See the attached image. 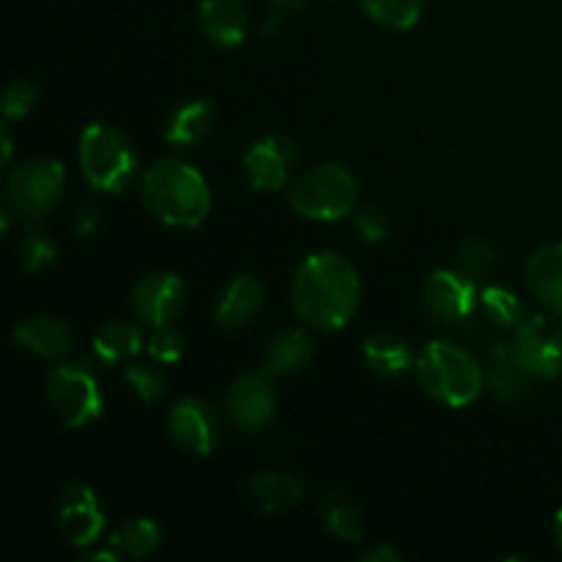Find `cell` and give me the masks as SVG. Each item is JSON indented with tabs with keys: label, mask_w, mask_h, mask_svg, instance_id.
I'll return each mask as SVG.
<instances>
[{
	"label": "cell",
	"mask_w": 562,
	"mask_h": 562,
	"mask_svg": "<svg viewBox=\"0 0 562 562\" xmlns=\"http://www.w3.org/2000/svg\"><path fill=\"white\" fill-rule=\"evenodd\" d=\"M322 519L327 530L340 541H360L366 532V519H362L360 505L346 492H329L322 499Z\"/></svg>",
	"instance_id": "d4e9b609"
},
{
	"label": "cell",
	"mask_w": 562,
	"mask_h": 562,
	"mask_svg": "<svg viewBox=\"0 0 562 562\" xmlns=\"http://www.w3.org/2000/svg\"><path fill=\"white\" fill-rule=\"evenodd\" d=\"M305 481L300 475H289V472H256L247 481V497L267 516L291 510L305 499Z\"/></svg>",
	"instance_id": "9a60e30c"
},
{
	"label": "cell",
	"mask_w": 562,
	"mask_h": 562,
	"mask_svg": "<svg viewBox=\"0 0 562 562\" xmlns=\"http://www.w3.org/2000/svg\"><path fill=\"white\" fill-rule=\"evenodd\" d=\"M497 263V250H494L492 241L486 239H464L459 247V256H456V267H459L461 274H467L470 280H481L488 278Z\"/></svg>",
	"instance_id": "f1b7e54d"
},
{
	"label": "cell",
	"mask_w": 562,
	"mask_h": 562,
	"mask_svg": "<svg viewBox=\"0 0 562 562\" xmlns=\"http://www.w3.org/2000/svg\"><path fill=\"white\" fill-rule=\"evenodd\" d=\"M140 344L143 335L135 324L108 322L93 335V355L104 366H115V362L132 360L140 351Z\"/></svg>",
	"instance_id": "cb8c5ba5"
},
{
	"label": "cell",
	"mask_w": 562,
	"mask_h": 562,
	"mask_svg": "<svg viewBox=\"0 0 562 562\" xmlns=\"http://www.w3.org/2000/svg\"><path fill=\"white\" fill-rule=\"evenodd\" d=\"M366 14L390 31H409L420 22L426 0H360Z\"/></svg>",
	"instance_id": "4316f807"
},
{
	"label": "cell",
	"mask_w": 562,
	"mask_h": 562,
	"mask_svg": "<svg viewBox=\"0 0 562 562\" xmlns=\"http://www.w3.org/2000/svg\"><path fill=\"white\" fill-rule=\"evenodd\" d=\"M168 431L187 453L209 456L220 442V420L203 398H181L168 415Z\"/></svg>",
	"instance_id": "4fadbf2b"
},
{
	"label": "cell",
	"mask_w": 562,
	"mask_h": 562,
	"mask_svg": "<svg viewBox=\"0 0 562 562\" xmlns=\"http://www.w3.org/2000/svg\"><path fill=\"white\" fill-rule=\"evenodd\" d=\"M417 379L431 398L453 409L470 406L483 390V371L475 357L448 340H434L423 349Z\"/></svg>",
	"instance_id": "3957f363"
},
{
	"label": "cell",
	"mask_w": 562,
	"mask_h": 562,
	"mask_svg": "<svg viewBox=\"0 0 562 562\" xmlns=\"http://www.w3.org/2000/svg\"><path fill=\"white\" fill-rule=\"evenodd\" d=\"M483 311H486L488 322H494L497 327H519L525 322V307H521L519 296L514 291L503 289V285H488L483 289Z\"/></svg>",
	"instance_id": "83f0119b"
},
{
	"label": "cell",
	"mask_w": 562,
	"mask_h": 562,
	"mask_svg": "<svg viewBox=\"0 0 562 562\" xmlns=\"http://www.w3.org/2000/svg\"><path fill=\"white\" fill-rule=\"evenodd\" d=\"M296 214L318 223H335L349 217L357 203V179L340 162H324L307 170L289 192Z\"/></svg>",
	"instance_id": "277c9868"
},
{
	"label": "cell",
	"mask_w": 562,
	"mask_h": 562,
	"mask_svg": "<svg viewBox=\"0 0 562 562\" xmlns=\"http://www.w3.org/2000/svg\"><path fill=\"white\" fill-rule=\"evenodd\" d=\"M75 228H77V234H80V236H91L93 231H97V209L82 206L80 212H77Z\"/></svg>",
	"instance_id": "d590c367"
},
{
	"label": "cell",
	"mask_w": 562,
	"mask_h": 562,
	"mask_svg": "<svg viewBox=\"0 0 562 562\" xmlns=\"http://www.w3.org/2000/svg\"><path fill=\"white\" fill-rule=\"evenodd\" d=\"M516 357L536 379H558L562 373V324L552 316H532L516 327Z\"/></svg>",
	"instance_id": "ba28073f"
},
{
	"label": "cell",
	"mask_w": 562,
	"mask_h": 562,
	"mask_svg": "<svg viewBox=\"0 0 562 562\" xmlns=\"http://www.w3.org/2000/svg\"><path fill=\"white\" fill-rule=\"evenodd\" d=\"M362 355H366L368 366L376 373H382V376H404V373L415 366V355H412L409 344L387 333L366 338Z\"/></svg>",
	"instance_id": "603a6c76"
},
{
	"label": "cell",
	"mask_w": 562,
	"mask_h": 562,
	"mask_svg": "<svg viewBox=\"0 0 562 562\" xmlns=\"http://www.w3.org/2000/svg\"><path fill=\"white\" fill-rule=\"evenodd\" d=\"M126 382L132 384L137 398L148 406L159 404L165 398V393H168V379H165V373L159 368L151 366H130L126 368Z\"/></svg>",
	"instance_id": "f546056e"
},
{
	"label": "cell",
	"mask_w": 562,
	"mask_h": 562,
	"mask_svg": "<svg viewBox=\"0 0 562 562\" xmlns=\"http://www.w3.org/2000/svg\"><path fill=\"white\" fill-rule=\"evenodd\" d=\"M47 398L66 428H82L102 415V390L97 376L82 366H55L47 382Z\"/></svg>",
	"instance_id": "8992f818"
},
{
	"label": "cell",
	"mask_w": 562,
	"mask_h": 562,
	"mask_svg": "<svg viewBox=\"0 0 562 562\" xmlns=\"http://www.w3.org/2000/svg\"><path fill=\"white\" fill-rule=\"evenodd\" d=\"M272 3L274 9H278V14H294V11H300L307 0H272Z\"/></svg>",
	"instance_id": "8d00e7d4"
},
{
	"label": "cell",
	"mask_w": 562,
	"mask_h": 562,
	"mask_svg": "<svg viewBox=\"0 0 562 562\" xmlns=\"http://www.w3.org/2000/svg\"><path fill=\"white\" fill-rule=\"evenodd\" d=\"M20 252H22V267H25L31 274H36L55 261V256H58V247H55V241L49 239L44 231L31 228L25 234V239H22Z\"/></svg>",
	"instance_id": "4dcf8cb0"
},
{
	"label": "cell",
	"mask_w": 562,
	"mask_h": 562,
	"mask_svg": "<svg viewBox=\"0 0 562 562\" xmlns=\"http://www.w3.org/2000/svg\"><path fill=\"white\" fill-rule=\"evenodd\" d=\"M14 344L44 360H60L71 349V329L55 316H31L14 327Z\"/></svg>",
	"instance_id": "2e32d148"
},
{
	"label": "cell",
	"mask_w": 562,
	"mask_h": 562,
	"mask_svg": "<svg viewBox=\"0 0 562 562\" xmlns=\"http://www.w3.org/2000/svg\"><path fill=\"white\" fill-rule=\"evenodd\" d=\"M11 151H14V146H11V132L9 126H3V165L11 162Z\"/></svg>",
	"instance_id": "74e56055"
},
{
	"label": "cell",
	"mask_w": 562,
	"mask_h": 562,
	"mask_svg": "<svg viewBox=\"0 0 562 562\" xmlns=\"http://www.w3.org/2000/svg\"><path fill=\"white\" fill-rule=\"evenodd\" d=\"M214 124V108L206 99H192V102L181 104L173 115H170L168 132L165 140L173 146H195V143L206 140Z\"/></svg>",
	"instance_id": "7402d4cb"
},
{
	"label": "cell",
	"mask_w": 562,
	"mask_h": 562,
	"mask_svg": "<svg viewBox=\"0 0 562 562\" xmlns=\"http://www.w3.org/2000/svg\"><path fill=\"white\" fill-rule=\"evenodd\" d=\"M80 168L93 190L119 195L135 179L137 159L115 126L91 124L80 137Z\"/></svg>",
	"instance_id": "5b68a950"
},
{
	"label": "cell",
	"mask_w": 562,
	"mask_h": 562,
	"mask_svg": "<svg viewBox=\"0 0 562 562\" xmlns=\"http://www.w3.org/2000/svg\"><path fill=\"white\" fill-rule=\"evenodd\" d=\"M355 223L366 245H379L387 236V217H384L382 209H366V212L357 214Z\"/></svg>",
	"instance_id": "836d02e7"
},
{
	"label": "cell",
	"mask_w": 562,
	"mask_h": 562,
	"mask_svg": "<svg viewBox=\"0 0 562 562\" xmlns=\"http://www.w3.org/2000/svg\"><path fill=\"white\" fill-rule=\"evenodd\" d=\"M159 541H162V532H159L157 521L146 519V516L126 519L124 525L115 527L113 536H110V547L132 560H143L151 552H157Z\"/></svg>",
	"instance_id": "484cf974"
},
{
	"label": "cell",
	"mask_w": 562,
	"mask_h": 562,
	"mask_svg": "<svg viewBox=\"0 0 562 562\" xmlns=\"http://www.w3.org/2000/svg\"><path fill=\"white\" fill-rule=\"evenodd\" d=\"M475 280L461 274L459 269H439L423 285V307L437 322H461V318H467L475 311Z\"/></svg>",
	"instance_id": "7c38bea8"
},
{
	"label": "cell",
	"mask_w": 562,
	"mask_h": 562,
	"mask_svg": "<svg viewBox=\"0 0 562 562\" xmlns=\"http://www.w3.org/2000/svg\"><path fill=\"white\" fill-rule=\"evenodd\" d=\"M527 283L541 305L562 313V241L538 247L527 261Z\"/></svg>",
	"instance_id": "d6986e66"
},
{
	"label": "cell",
	"mask_w": 562,
	"mask_h": 562,
	"mask_svg": "<svg viewBox=\"0 0 562 562\" xmlns=\"http://www.w3.org/2000/svg\"><path fill=\"white\" fill-rule=\"evenodd\" d=\"M263 305V285L256 274H239L228 283L223 300H220L217 311H214V322L223 329H239L250 324L258 316Z\"/></svg>",
	"instance_id": "e0dca14e"
},
{
	"label": "cell",
	"mask_w": 562,
	"mask_h": 562,
	"mask_svg": "<svg viewBox=\"0 0 562 562\" xmlns=\"http://www.w3.org/2000/svg\"><path fill=\"white\" fill-rule=\"evenodd\" d=\"M140 195L148 212L170 228H195L212 209L206 179L179 159L154 162L143 176Z\"/></svg>",
	"instance_id": "7a4b0ae2"
},
{
	"label": "cell",
	"mask_w": 562,
	"mask_h": 562,
	"mask_svg": "<svg viewBox=\"0 0 562 562\" xmlns=\"http://www.w3.org/2000/svg\"><path fill=\"white\" fill-rule=\"evenodd\" d=\"M198 20L214 47L234 49L245 42L247 20L239 0H203L198 9Z\"/></svg>",
	"instance_id": "ac0fdd59"
},
{
	"label": "cell",
	"mask_w": 562,
	"mask_h": 562,
	"mask_svg": "<svg viewBox=\"0 0 562 562\" xmlns=\"http://www.w3.org/2000/svg\"><path fill=\"white\" fill-rule=\"evenodd\" d=\"M274 406H278V395H274L272 373H245L236 379L225 398V409H228L234 426L241 431H261L272 423Z\"/></svg>",
	"instance_id": "9c48e42d"
},
{
	"label": "cell",
	"mask_w": 562,
	"mask_h": 562,
	"mask_svg": "<svg viewBox=\"0 0 562 562\" xmlns=\"http://www.w3.org/2000/svg\"><path fill=\"white\" fill-rule=\"evenodd\" d=\"M66 184V170L58 159L38 157L31 162L20 165L5 181V198L11 209L22 217H44L53 212L55 203L60 201V192Z\"/></svg>",
	"instance_id": "52a82bcc"
},
{
	"label": "cell",
	"mask_w": 562,
	"mask_h": 562,
	"mask_svg": "<svg viewBox=\"0 0 562 562\" xmlns=\"http://www.w3.org/2000/svg\"><path fill=\"white\" fill-rule=\"evenodd\" d=\"M38 102V88L31 80H16L3 93L5 119H25Z\"/></svg>",
	"instance_id": "1f68e13d"
},
{
	"label": "cell",
	"mask_w": 562,
	"mask_h": 562,
	"mask_svg": "<svg viewBox=\"0 0 562 562\" xmlns=\"http://www.w3.org/2000/svg\"><path fill=\"white\" fill-rule=\"evenodd\" d=\"M554 538H558V547L562 549V508L554 516Z\"/></svg>",
	"instance_id": "f35d334b"
},
{
	"label": "cell",
	"mask_w": 562,
	"mask_h": 562,
	"mask_svg": "<svg viewBox=\"0 0 562 562\" xmlns=\"http://www.w3.org/2000/svg\"><path fill=\"white\" fill-rule=\"evenodd\" d=\"M362 560H366V562H398L401 552H398V549L387 547V543H379V547L362 552Z\"/></svg>",
	"instance_id": "e575fe53"
},
{
	"label": "cell",
	"mask_w": 562,
	"mask_h": 562,
	"mask_svg": "<svg viewBox=\"0 0 562 562\" xmlns=\"http://www.w3.org/2000/svg\"><path fill=\"white\" fill-rule=\"evenodd\" d=\"M58 530L75 547H91L104 530V510L86 483H69L58 497Z\"/></svg>",
	"instance_id": "8fae6325"
},
{
	"label": "cell",
	"mask_w": 562,
	"mask_h": 562,
	"mask_svg": "<svg viewBox=\"0 0 562 562\" xmlns=\"http://www.w3.org/2000/svg\"><path fill=\"white\" fill-rule=\"evenodd\" d=\"M360 278L351 261L338 252H316L305 258L294 274V311L316 329H344L360 307Z\"/></svg>",
	"instance_id": "6da1fadb"
},
{
	"label": "cell",
	"mask_w": 562,
	"mask_h": 562,
	"mask_svg": "<svg viewBox=\"0 0 562 562\" xmlns=\"http://www.w3.org/2000/svg\"><path fill=\"white\" fill-rule=\"evenodd\" d=\"M187 305V283L173 272H151L132 289V307L137 318L151 327L173 322Z\"/></svg>",
	"instance_id": "30bf717a"
},
{
	"label": "cell",
	"mask_w": 562,
	"mask_h": 562,
	"mask_svg": "<svg viewBox=\"0 0 562 562\" xmlns=\"http://www.w3.org/2000/svg\"><path fill=\"white\" fill-rule=\"evenodd\" d=\"M313 338L305 329H283L269 344L267 357H263V371L272 376H285V373H296L313 360Z\"/></svg>",
	"instance_id": "ffe728a7"
},
{
	"label": "cell",
	"mask_w": 562,
	"mask_h": 562,
	"mask_svg": "<svg viewBox=\"0 0 562 562\" xmlns=\"http://www.w3.org/2000/svg\"><path fill=\"white\" fill-rule=\"evenodd\" d=\"M532 373L521 366L514 346L494 344L488 349V384L503 401H521L527 393V379Z\"/></svg>",
	"instance_id": "44dd1931"
},
{
	"label": "cell",
	"mask_w": 562,
	"mask_h": 562,
	"mask_svg": "<svg viewBox=\"0 0 562 562\" xmlns=\"http://www.w3.org/2000/svg\"><path fill=\"white\" fill-rule=\"evenodd\" d=\"M148 351H151L154 360L159 362H179L184 357V338H181L179 329H173L170 324L165 327H154V335L148 338Z\"/></svg>",
	"instance_id": "d6a6232c"
},
{
	"label": "cell",
	"mask_w": 562,
	"mask_h": 562,
	"mask_svg": "<svg viewBox=\"0 0 562 562\" xmlns=\"http://www.w3.org/2000/svg\"><path fill=\"white\" fill-rule=\"evenodd\" d=\"M296 159V148L289 137H263L252 143L250 151L245 154V173L252 190L258 192H278L283 190L289 170Z\"/></svg>",
	"instance_id": "5bb4252c"
}]
</instances>
